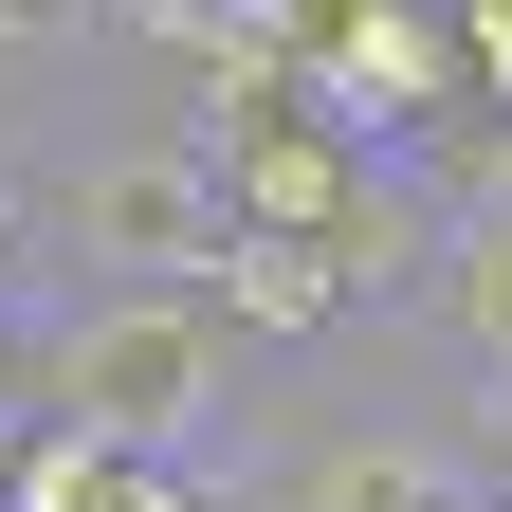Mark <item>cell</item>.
I'll return each mask as SVG.
<instances>
[{"label":"cell","mask_w":512,"mask_h":512,"mask_svg":"<svg viewBox=\"0 0 512 512\" xmlns=\"http://www.w3.org/2000/svg\"><path fill=\"white\" fill-rule=\"evenodd\" d=\"M0 512H110V439L92 421H19L0 439Z\"/></svg>","instance_id":"cell-5"},{"label":"cell","mask_w":512,"mask_h":512,"mask_svg":"<svg viewBox=\"0 0 512 512\" xmlns=\"http://www.w3.org/2000/svg\"><path fill=\"white\" fill-rule=\"evenodd\" d=\"M19 384L37 421H92L110 458H220L238 330L220 293H19Z\"/></svg>","instance_id":"cell-1"},{"label":"cell","mask_w":512,"mask_h":512,"mask_svg":"<svg viewBox=\"0 0 512 512\" xmlns=\"http://www.w3.org/2000/svg\"><path fill=\"white\" fill-rule=\"evenodd\" d=\"M19 238L55 256V293H202L220 238H238V202H220L202 128H92V147L37 165Z\"/></svg>","instance_id":"cell-2"},{"label":"cell","mask_w":512,"mask_h":512,"mask_svg":"<svg viewBox=\"0 0 512 512\" xmlns=\"http://www.w3.org/2000/svg\"><path fill=\"white\" fill-rule=\"evenodd\" d=\"M202 293H220V330H238V348H330L348 311H366L330 238H220V275H202Z\"/></svg>","instance_id":"cell-4"},{"label":"cell","mask_w":512,"mask_h":512,"mask_svg":"<svg viewBox=\"0 0 512 512\" xmlns=\"http://www.w3.org/2000/svg\"><path fill=\"white\" fill-rule=\"evenodd\" d=\"M366 165H384V147H348V128H311V110L220 128V202H238V238H330V220L366 202Z\"/></svg>","instance_id":"cell-3"},{"label":"cell","mask_w":512,"mask_h":512,"mask_svg":"<svg viewBox=\"0 0 512 512\" xmlns=\"http://www.w3.org/2000/svg\"><path fill=\"white\" fill-rule=\"evenodd\" d=\"M458 92L512 110V0H458Z\"/></svg>","instance_id":"cell-6"},{"label":"cell","mask_w":512,"mask_h":512,"mask_svg":"<svg viewBox=\"0 0 512 512\" xmlns=\"http://www.w3.org/2000/svg\"><path fill=\"white\" fill-rule=\"evenodd\" d=\"M476 512H512V476H494V494H476Z\"/></svg>","instance_id":"cell-8"},{"label":"cell","mask_w":512,"mask_h":512,"mask_svg":"<svg viewBox=\"0 0 512 512\" xmlns=\"http://www.w3.org/2000/svg\"><path fill=\"white\" fill-rule=\"evenodd\" d=\"M19 256H37V238H19V202H0V311H19Z\"/></svg>","instance_id":"cell-7"},{"label":"cell","mask_w":512,"mask_h":512,"mask_svg":"<svg viewBox=\"0 0 512 512\" xmlns=\"http://www.w3.org/2000/svg\"><path fill=\"white\" fill-rule=\"evenodd\" d=\"M0 19H37V0H0Z\"/></svg>","instance_id":"cell-9"}]
</instances>
